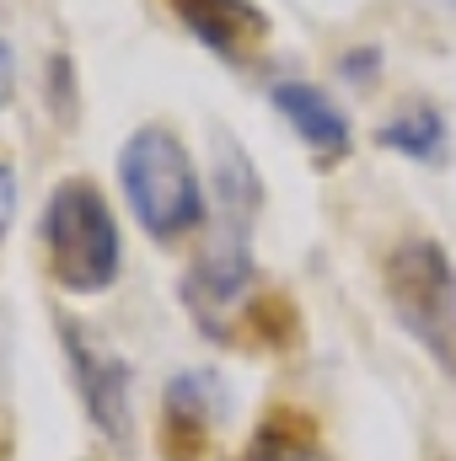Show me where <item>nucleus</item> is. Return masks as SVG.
<instances>
[{"mask_svg": "<svg viewBox=\"0 0 456 461\" xmlns=\"http://www.w3.org/2000/svg\"><path fill=\"white\" fill-rule=\"evenodd\" d=\"M118 183L134 221L161 241H178L205 221L199 167L172 129H134L118 150Z\"/></svg>", "mask_w": 456, "mask_h": 461, "instance_id": "obj_1", "label": "nucleus"}, {"mask_svg": "<svg viewBox=\"0 0 456 461\" xmlns=\"http://www.w3.org/2000/svg\"><path fill=\"white\" fill-rule=\"evenodd\" d=\"M43 247H49V268L70 295H97L118 279L123 263V241L108 199L87 183L70 177L49 194L43 204Z\"/></svg>", "mask_w": 456, "mask_h": 461, "instance_id": "obj_2", "label": "nucleus"}, {"mask_svg": "<svg viewBox=\"0 0 456 461\" xmlns=\"http://www.w3.org/2000/svg\"><path fill=\"white\" fill-rule=\"evenodd\" d=\"M387 301L397 322L419 339V348L456 375V263L441 241L408 236L387 258Z\"/></svg>", "mask_w": 456, "mask_h": 461, "instance_id": "obj_3", "label": "nucleus"}, {"mask_svg": "<svg viewBox=\"0 0 456 461\" xmlns=\"http://www.w3.org/2000/svg\"><path fill=\"white\" fill-rule=\"evenodd\" d=\"M70 365L81 381V402L92 413V424L108 440H129V365L118 354H97L81 333H70Z\"/></svg>", "mask_w": 456, "mask_h": 461, "instance_id": "obj_4", "label": "nucleus"}, {"mask_svg": "<svg viewBox=\"0 0 456 461\" xmlns=\"http://www.w3.org/2000/svg\"><path fill=\"white\" fill-rule=\"evenodd\" d=\"M183 27L221 59H247L269 38V16L252 0H172Z\"/></svg>", "mask_w": 456, "mask_h": 461, "instance_id": "obj_5", "label": "nucleus"}, {"mask_svg": "<svg viewBox=\"0 0 456 461\" xmlns=\"http://www.w3.org/2000/svg\"><path fill=\"white\" fill-rule=\"evenodd\" d=\"M274 108L290 118V129L306 140V145H317V150H328V156H343L349 150V118L343 108L328 97V92H317L312 81H279L274 92Z\"/></svg>", "mask_w": 456, "mask_h": 461, "instance_id": "obj_6", "label": "nucleus"}, {"mask_svg": "<svg viewBox=\"0 0 456 461\" xmlns=\"http://www.w3.org/2000/svg\"><path fill=\"white\" fill-rule=\"evenodd\" d=\"M376 145H387V150L430 167V161L446 156V118L435 113V108H424V103H414V108H403L397 118H387L376 129Z\"/></svg>", "mask_w": 456, "mask_h": 461, "instance_id": "obj_7", "label": "nucleus"}, {"mask_svg": "<svg viewBox=\"0 0 456 461\" xmlns=\"http://www.w3.org/2000/svg\"><path fill=\"white\" fill-rule=\"evenodd\" d=\"M247 461H328V456L306 435H290L279 424H263L258 440H252V451H247Z\"/></svg>", "mask_w": 456, "mask_h": 461, "instance_id": "obj_8", "label": "nucleus"}, {"mask_svg": "<svg viewBox=\"0 0 456 461\" xmlns=\"http://www.w3.org/2000/svg\"><path fill=\"white\" fill-rule=\"evenodd\" d=\"M11 221H16V177H11V167L0 161V241H5Z\"/></svg>", "mask_w": 456, "mask_h": 461, "instance_id": "obj_9", "label": "nucleus"}, {"mask_svg": "<svg viewBox=\"0 0 456 461\" xmlns=\"http://www.w3.org/2000/svg\"><path fill=\"white\" fill-rule=\"evenodd\" d=\"M11 97H16V59H11V49L0 38V108H11Z\"/></svg>", "mask_w": 456, "mask_h": 461, "instance_id": "obj_10", "label": "nucleus"}, {"mask_svg": "<svg viewBox=\"0 0 456 461\" xmlns=\"http://www.w3.org/2000/svg\"><path fill=\"white\" fill-rule=\"evenodd\" d=\"M370 65H381V54H376V49H365V54H349V59H343V70H349V76H365Z\"/></svg>", "mask_w": 456, "mask_h": 461, "instance_id": "obj_11", "label": "nucleus"}, {"mask_svg": "<svg viewBox=\"0 0 456 461\" xmlns=\"http://www.w3.org/2000/svg\"><path fill=\"white\" fill-rule=\"evenodd\" d=\"M435 5H441V11H456V0H435Z\"/></svg>", "mask_w": 456, "mask_h": 461, "instance_id": "obj_12", "label": "nucleus"}]
</instances>
